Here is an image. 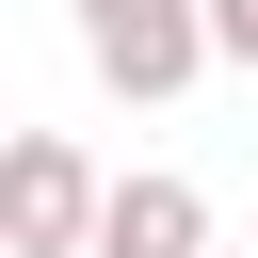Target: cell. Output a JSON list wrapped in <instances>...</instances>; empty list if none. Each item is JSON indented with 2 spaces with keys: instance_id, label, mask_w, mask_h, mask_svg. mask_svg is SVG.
I'll return each instance as SVG.
<instances>
[{
  "instance_id": "5",
  "label": "cell",
  "mask_w": 258,
  "mask_h": 258,
  "mask_svg": "<svg viewBox=\"0 0 258 258\" xmlns=\"http://www.w3.org/2000/svg\"><path fill=\"white\" fill-rule=\"evenodd\" d=\"M0 145H16V113H0Z\"/></svg>"
},
{
  "instance_id": "2",
  "label": "cell",
  "mask_w": 258,
  "mask_h": 258,
  "mask_svg": "<svg viewBox=\"0 0 258 258\" xmlns=\"http://www.w3.org/2000/svg\"><path fill=\"white\" fill-rule=\"evenodd\" d=\"M81 64L113 97H177L210 64V0H81Z\"/></svg>"
},
{
  "instance_id": "3",
  "label": "cell",
  "mask_w": 258,
  "mask_h": 258,
  "mask_svg": "<svg viewBox=\"0 0 258 258\" xmlns=\"http://www.w3.org/2000/svg\"><path fill=\"white\" fill-rule=\"evenodd\" d=\"M97 258H210V194L194 177H113L97 194Z\"/></svg>"
},
{
  "instance_id": "4",
  "label": "cell",
  "mask_w": 258,
  "mask_h": 258,
  "mask_svg": "<svg viewBox=\"0 0 258 258\" xmlns=\"http://www.w3.org/2000/svg\"><path fill=\"white\" fill-rule=\"evenodd\" d=\"M210 64H258V0H210Z\"/></svg>"
},
{
  "instance_id": "1",
  "label": "cell",
  "mask_w": 258,
  "mask_h": 258,
  "mask_svg": "<svg viewBox=\"0 0 258 258\" xmlns=\"http://www.w3.org/2000/svg\"><path fill=\"white\" fill-rule=\"evenodd\" d=\"M97 161L64 145V129H16L0 145V258H97Z\"/></svg>"
}]
</instances>
